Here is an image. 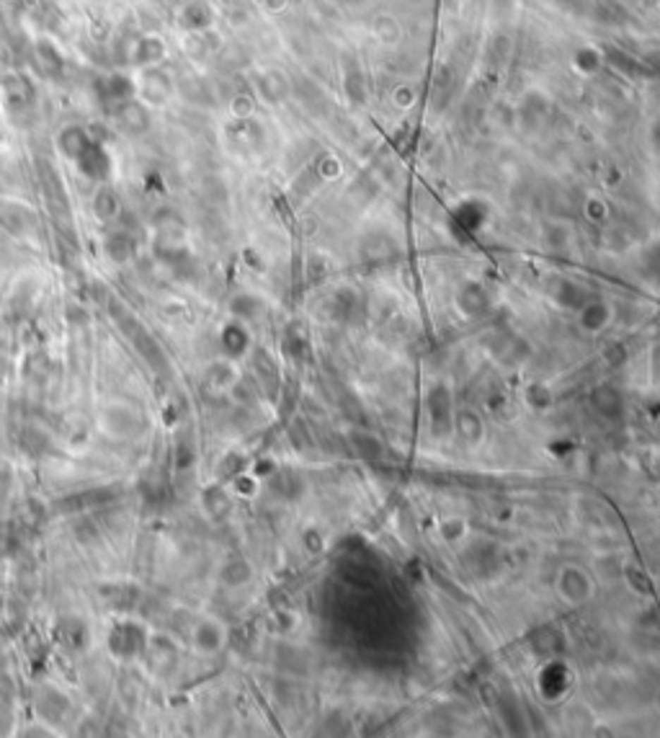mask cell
Listing matches in <instances>:
<instances>
[{
	"label": "cell",
	"instance_id": "1",
	"mask_svg": "<svg viewBox=\"0 0 660 738\" xmlns=\"http://www.w3.org/2000/svg\"><path fill=\"white\" fill-rule=\"evenodd\" d=\"M132 96H135V85L129 83L127 78L109 75L101 80V101H104L109 109H114V111H116L121 104L132 101Z\"/></svg>",
	"mask_w": 660,
	"mask_h": 738
},
{
	"label": "cell",
	"instance_id": "2",
	"mask_svg": "<svg viewBox=\"0 0 660 738\" xmlns=\"http://www.w3.org/2000/svg\"><path fill=\"white\" fill-rule=\"evenodd\" d=\"M116 116H119L121 127L129 129V132H142L147 127V111L145 106H140L137 101H127L116 109Z\"/></svg>",
	"mask_w": 660,
	"mask_h": 738
},
{
	"label": "cell",
	"instance_id": "3",
	"mask_svg": "<svg viewBox=\"0 0 660 738\" xmlns=\"http://www.w3.org/2000/svg\"><path fill=\"white\" fill-rule=\"evenodd\" d=\"M3 91H6L8 101L16 106L29 104L31 98H34V91H31L29 80H26V78H18V75H6V80H3Z\"/></svg>",
	"mask_w": 660,
	"mask_h": 738
},
{
	"label": "cell",
	"instance_id": "4",
	"mask_svg": "<svg viewBox=\"0 0 660 738\" xmlns=\"http://www.w3.org/2000/svg\"><path fill=\"white\" fill-rule=\"evenodd\" d=\"M142 96L160 104L165 96H168V75H163L160 70H147V75L142 80Z\"/></svg>",
	"mask_w": 660,
	"mask_h": 738
},
{
	"label": "cell",
	"instance_id": "5",
	"mask_svg": "<svg viewBox=\"0 0 660 738\" xmlns=\"http://www.w3.org/2000/svg\"><path fill=\"white\" fill-rule=\"evenodd\" d=\"M165 57V47L160 39L155 37H145L140 42V49H137V60L145 62V65H155Z\"/></svg>",
	"mask_w": 660,
	"mask_h": 738
},
{
	"label": "cell",
	"instance_id": "6",
	"mask_svg": "<svg viewBox=\"0 0 660 738\" xmlns=\"http://www.w3.org/2000/svg\"><path fill=\"white\" fill-rule=\"evenodd\" d=\"M204 11L199 3H191V6L183 8V13H181V23L186 26V29H202V26H207V21L209 18H204Z\"/></svg>",
	"mask_w": 660,
	"mask_h": 738
},
{
	"label": "cell",
	"instance_id": "7",
	"mask_svg": "<svg viewBox=\"0 0 660 738\" xmlns=\"http://www.w3.org/2000/svg\"><path fill=\"white\" fill-rule=\"evenodd\" d=\"M96 212L101 214V217H111V214H116V212H119L116 196H114L111 191H101V194L96 196Z\"/></svg>",
	"mask_w": 660,
	"mask_h": 738
}]
</instances>
